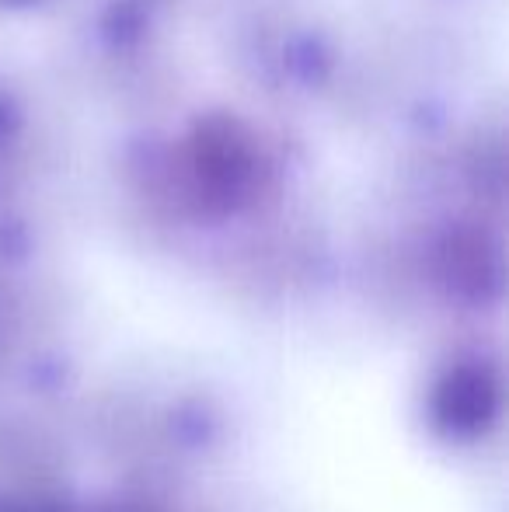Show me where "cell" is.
Segmentation results:
<instances>
[{
    "instance_id": "obj_2",
    "label": "cell",
    "mask_w": 509,
    "mask_h": 512,
    "mask_svg": "<svg viewBox=\"0 0 509 512\" xmlns=\"http://www.w3.org/2000/svg\"><path fill=\"white\" fill-rule=\"evenodd\" d=\"M4 512H49V509H39V506H11V509H4Z\"/></svg>"
},
{
    "instance_id": "obj_1",
    "label": "cell",
    "mask_w": 509,
    "mask_h": 512,
    "mask_svg": "<svg viewBox=\"0 0 509 512\" xmlns=\"http://www.w3.org/2000/svg\"><path fill=\"white\" fill-rule=\"evenodd\" d=\"M499 408H503V384L496 366L485 359H461L447 366L429 394L433 429L454 443L482 439L496 425Z\"/></svg>"
}]
</instances>
